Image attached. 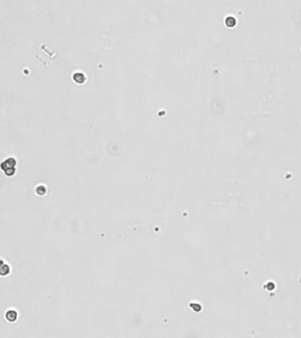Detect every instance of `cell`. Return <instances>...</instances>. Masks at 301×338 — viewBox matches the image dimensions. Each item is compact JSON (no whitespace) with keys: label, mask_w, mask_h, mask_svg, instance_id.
Wrapping results in <instances>:
<instances>
[{"label":"cell","mask_w":301,"mask_h":338,"mask_svg":"<svg viewBox=\"0 0 301 338\" xmlns=\"http://www.w3.org/2000/svg\"><path fill=\"white\" fill-rule=\"evenodd\" d=\"M34 192H35V194H36L37 196H39V197H43V196H45L46 193H47V188H46L44 185L40 184V185H38V186L35 187V189H34Z\"/></svg>","instance_id":"cell-4"},{"label":"cell","mask_w":301,"mask_h":338,"mask_svg":"<svg viewBox=\"0 0 301 338\" xmlns=\"http://www.w3.org/2000/svg\"><path fill=\"white\" fill-rule=\"evenodd\" d=\"M5 263V261H4V259H0V268H1V266L3 265V264Z\"/></svg>","instance_id":"cell-5"},{"label":"cell","mask_w":301,"mask_h":338,"mask_svg":"<svg viewBox=\"0 0 301 338\" xmlns=\"http://www.w3.org/2000/svg\"><path fill=\"white\" fill-rule=\"evenodd\" d=\"M11 266L8 263L3 264L0 268V277H7L11 274Z\"/></svg>","instance_id":"cell-3"},{"label":"cell","mask_w":301,"mask_h":338,"mask_svg":"<svg viewBox=\"0 0 301 338\" xmlns=\"http://www.w3.org/2000/svg\"><path fill=\"white\" fill-rule=\"evenodd\" d=\"M19 318V313L15 309H8L5 313V319L10 323H14Z\"/></svg>","instance_id":"cell-2"},{"label":"cell","mask_w":301,"mask_h":338,"mask_svg":"<svg viewBox=\"0 0 301 338\" xmlns=\"http://www.w3.org/2000/svg\"><path fill=\"white\" fill-rule=\"evenodd\" d=\"M16 159L12 157H9L8 159H5L0 163V169L5 173L6 176L12 177L16 173Z\"/></svg>","instance_id":"cell-1"}]
</instances>
